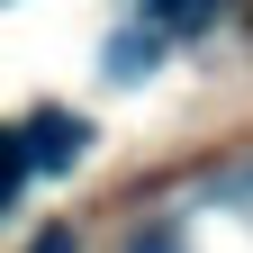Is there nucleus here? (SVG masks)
Listing matches in <instances>:
<instances>
[{"label":"nucleus","mask_w":253,"mask_h":253,"mask_svg":"<svg viewBox=\"0 0 253 253\" xmlns=\"http://www.w3.org/2000/svg\"><path fill=\"white\" fill-rule=\"evenodd\" d=\"M82 145H90V126H82V118H63V109H37V118L18 126L27 172H73V163H82Z\"/></svg>","instance_id":"nucleus-1"},{"label":"nucleus","mask_w":253,"mask_h":253,"mask_svg":"<svg viewBox=\"0 0 253 253\" xmlns=\"http://www.w3.org/2000/svg\"><path fill=\"white\" fill-rule=\"evenodd\" d=\"M217 9H226V0H145V18L163 27V37H199Z\"/></svg>","instance_id":"nucleus-2"},{"label":"nucleus","mask_w":253,"mask_h":253,"mask_svg":"<svg viewBox=\"0 0 253 253\" xmlns=\"http://www.w3.org/2000/svg\"><path fill=\"white\" fill-rule=\"evenodd\" d=\"M18 181H27V154H18V136H9V126H0V208L18 199Z\"/></svg>","instance_id":"nucleus-3"}]
</instances>
